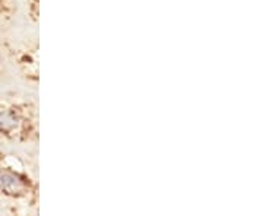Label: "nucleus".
<instances>
[{"label":"nucleus","mask_w":263,"mask_h":216,"mask_svg":"<svg viewBox=\"0 0 263 216\" xmlns=\"http://www.w3.org/2000/svg\"><path fill=\"white\" fill-rule=\"evenodd\" d=\"M0 191L6 194L19 196L25 191V184L15 172L9 169H0Z\"/></svg>","instance_id":"f257e3e1"},{"label":"nucleus","mask_w":263,"mask_h":216,"mask_svg":"<svg viewBox=\"0 0 263 216\" xmlns=\"http://www.w3.org/2000/svg\"><path fill=\"white\" fill-rule=\"evenodd\" d=\"M19 127V119L12 110H2L0 111V133L10 134L15 133Z\"/></svg>","instance_id":"f03ea898"}]
</instances>
